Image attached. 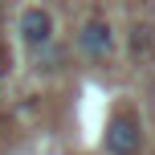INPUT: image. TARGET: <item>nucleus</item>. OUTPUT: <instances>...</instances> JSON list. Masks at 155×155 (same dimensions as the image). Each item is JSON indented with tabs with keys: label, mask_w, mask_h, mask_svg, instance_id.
Here are the masks:
<instances>
[{
	"label": "nucleus",
	"mask_w": 155,
	"mask_h": 155,
	"mask_svg": "<svg viewBox=\"0 0 155 155\" xmlns=\"http://www.w3.org/2000/svg\"><path fill=\"white\" fill-rule=\"evenodd\" d=\"M102 147L106 155H143V127L131 110H114L106 118V131H102Z\"/></svg>",
	"instance_id": "1"
},
{
	"label": "nucleus",
	"mask_w": 155,
	"mask_h": 155,
	"mask_svg": "<svg viewBox=\"0 0 155 155\" xmlns=\"http://www.w3.org/2000/svg\"><path fill=\"white\" fill-rule=\"evenodd\" d=\"M78 53L86 61H94V65L110 61L114 57V29H110V21H102V16L82 21V29H78Z\"/></svg>",
	"instance_id": "2"
},
{
	"label": "nucleus",
	"mask_w": 155,
	"mask_h": 155,
	"mask_svg": "<svg viewBox=\"0 0 155 155\" xmlns=\"http://www.w3.org/2000/svg\"><path fill=\"white\" fill-rule=\"evenodd\" d=\"M16 33H21V45L29 49V57L41 53L49 41H57V37H53V12L41 8V4L21 8V16H16Z\"/></svg>",
	"instance_id": "3"
},
{
	"label": "nucleus",
	"mask_w": 155,
	"mask_h": 155,
	"mask_svg": "<svg viewBox=\"0 0 155 155\" xmlns=\"http://www.w3.org/2000/svg\"><path fill=\"white\" fill-rule=\"evenodd\" d=\"M151 106H155V94H151Z\"/></svg>",
	"instance_id": "4"
}]
</instances>
